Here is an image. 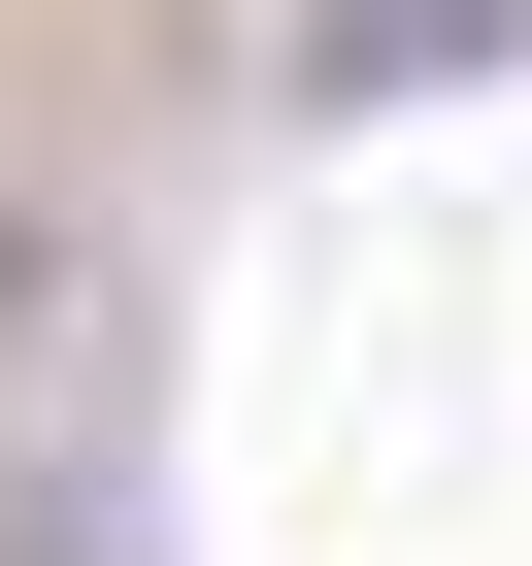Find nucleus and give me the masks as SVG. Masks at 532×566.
Instances as JSON below:
<instances>
[{
  "instance_id": "obj_1",
  "label": "nucleus",
  "mask_w": 532,
  "mask_h": 566,
  "mask_svg": "<svg viewBox=\"0 0 532 566\" xmlns=\"http://www.w3.org/2000/svg\"><path fill=\"white\" fill-rule=\"evenodd\" d=\"M499 67V0H333V101H466Z\"/></svg>"
}]
</instances>
